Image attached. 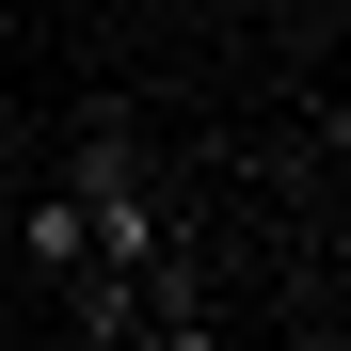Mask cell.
Masks as SVG:
<instances>
[{"label": "cell", "mask_w": 351, "mask_h": 351, "mask_svg": "<svg viewBox=\"0 0 351 351\" xmlns=\"http://www.w3.org/2000/svg\"><path fill=\"white\" fill-rule=\"evenodd\" d=\"M96 16H160V0H96Z\"/></svg>", "instance_id": "obj_2"}, {"label": "cell", "mask_w": 351, "mask_h": 351, "mask_svg": "<svg viewBox=\"0 0 351 351\" xmlns=\"http://www.w3.org/2000/svg\"><path fill=\"white\" fill-rule=\"evenodd\" d=\"M16 16H64V0H16Z\"/></svg>", "instance_id": "obj_3"}, {"label": "cell", "mask_w": 351, "mask_h": 351, "mask_svg": "<svg viewBox=\"0 0 351 351\" xmlns=\"http://www.w3.org/2000/svg\"><path fill=\"white\" fill-rule=\"evenodd\" d=\"M16 256H32L48 287H64V271L96 256V223H80V192H32V223H16Z\"/></svg>", "instance_id": "obj_1"}]
</instances>
